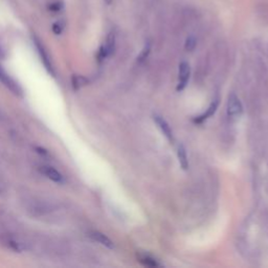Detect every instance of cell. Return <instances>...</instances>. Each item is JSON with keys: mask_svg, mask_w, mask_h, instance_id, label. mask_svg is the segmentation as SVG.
<instances>
[{"mask_svg": "<svg viewBox=\"0 0 268 268\" xmlns=\"http://www.w3.org/2000/svg\"><path fill=\"white\" fill-rule=\"evenodd\" d=\"M34 42H35V46H36V48L39 52V56H40V58H41V61L43 63V65L46 66V68L48 70V72L54 76V67H52V60H50V54L48 52V50H46V48H44L43 44L41 43V41L37 38L34 39Z\"/></svg>", "mask_w": 268, "mask_h": 268, "instance_id": "5b68a950", "label": "cell"}, {"mask_svg": "<svg viewBox=\"0 0 268 268\" xmlns=\"http://www.w3.org/2000/svg\"><path fill=\"white\" fill-rule=\"evenodd\" d=\"M2 244L4 245L8 250H10L15 252H22L26 250V246L24 242L13 236H10V234H4V236L2 237Z\"/></svg>", "mask_w": 268, "mask_h": 268, "instance_id": "277c9868", "label": "cell"}, {"mask_svg": "<svg viewBox=\"0 0 268 268\" xmlns=\"http://www.w3.org/2000/svg\"><path fill=\"white\" fill-rule=\"evenodd\" d=\"M89 236H90V238L92 240H94L96 242L100 243V244H102L104 245L105 248H110V250H112L114 248V242L111 241V239H109L106 234H104L103 232H98V230H92L89 232Z\"/></svg>", "mask_w": 268, "mask_h": 268, "instance_id": "30bf717a", "label": "cell"}, {"mask_svg": "<svg viewBox=\"0 0 268 268\" xmlns=\"http://www.w3.org/2000/svg\"><path fill=\"white\" fill-rule=\"evenodd\" d=\"M153 120L155 122V124L158 125V127L162 131V133L166 138V140H169V142H174L173 131H172L170 125L168 124V122L164 118H162V116H160L158 114H154L153 116Z\"/></svg>", "mask_w": 268, "mask_h": 268, "instance_id": "ba28073f", "label": "cell"}, {"mask_svg": "<svg viewBox=\"0 0 268 268\" xmlns=\"http://www.w3.org/2000/svg\"><path fill=\"white\" fill-rule=\"evenodd\" d=\"M104 2H105L106 4H112L114 0H104Z\"/></svg>", "mask_w": 268, "mask_h": 268, "instance_id": "ac0fdd59", "label": "cell"}, {"mask_svg": "<svg viewBox=\"0 0 268 268\" xmlns=\"http://www.w3.org/2000/svg\"><path fill=\"white\" fill-rule=\"evenodd\" d=\"M243 114V105L240 98L234 94H230L228 100V116L230 118H238Z\"/></svg>", "mask_w": 268, "mask_h": 268, "instance_id": "7a4b0ae2", "label": "cell"}, {"mask_svg": "<svg viewBox=\"0 0 268 268\" xmlns=\"http://www.w3.org/2000/svg\"><path fill=\"white\" fill-rule=\"evenodd\" d=\"M0 56H2H2H4V50H2V46H0Z\"/></svg>", "mask_w": 268, "mask_h": 268, "instance_id": "d6986e66", "label": "cell"}, {"mask_svg": "<svg viewBox=\"0 0 268 268\" xmlns=\"http://www.w3.org/2000/svg\"><path fill=\"white\" fill-rule=\"evenodd\" d=\"M150 52H151V44L147 43L146 46H144V48H142V50L140 52V54H138V63H142L144 60H146L148 58Z\"/></svg>", "mask_w": 268, "mask_h": 268, "instance_id": "9a60e30c", "label": "cell"}, {"mask_svg": "<svg viewBox=\"0 0 268 268\" xmlns=\"http://www.w3.org/2000/svg\"><path fill=\"white\" fill-rule=\"evenodd\" d=\"M0 81H2L10 92H13L15 94L21 96L22 94V89L20 86L10 78L8 72L2 68V66L0 65Z\"/></svg>", "mask_w": 268, "mask_h": 268, "instance_id": "8992f818", "label": "cell"}, {"mask_svg": "<svg viewBox=\"0 0 268 268\" xmlns=\"http://www.w3.org/2000/svg\"><path fill=\"white\" fill-rule=\"evenodd\" d=\"M64 30V22L61 21H57L56 24H54L52 26V32L56 34V35H60V34L63 32Z\"/></svg>", "mask_w": 268, "mask_h": 268, "instance_id": "e0dca14e", "label": "cell"}, {"mask_svg": "<svg viewBox=\"0 0 268 268\" xmlns=\"http://www.w3.org/2000/svg\"><path fill=\"white\" fill-rule=\"evenodd\" d=\"M138 260L144 266H147V267H160V264L158 261H156L154 258H152V256H149V254H140L138 256Z\"/></svg>", "mask_w": 268, "mask_h": 268, "instance_id": "4fadbf2b", "label": "cell"}, {"mask_svg": "<svg viewBox=\"0 0 268 268\" xmlns=\"http://www.w3.org/2000/svg\"><path fill=\"white\" fill-rule=\"evenodd\" d=\"M177 158H178V162H180V166L182 168V169L188 170V160L186 150L184 144H180V146H178V148H177Z\"/></svg>", "mask_w": 268, "mask_h": 268, "instance_id": "8fae6325", "label": "cell"}, {"mask_svg": "<svg viewBox=\"0 0 268 268\" xmlns=\"http://www.w3.org/2000/svg\"><path fill=\"white\" fill-rule=\"evenodd\" d=\"M89 83V80L86 76L81 74H74L72 76V85L74 90H79V89L83 88Z\"/></svg>", "mask_w": 268, "mask_h": 268, "instance_id": "7c38bea8", "label": "cell"}, {"mask_svg": "<svg viewBox=\"0 0 268 268\" xmlns=\"http://www.w3.org/2000/svg\"><path fill=\"white\" fill-rule=\"evenodd\" d=\"M218 106H219V98H215L213 102L210 104V106L208 107L204 114H200L194 118V122H196V124H202L204 120H206L208 118H210V116H213L215 114V112L218 109Z\"/></svg>", "mask_w": 268, "mask_h": 268, "instance_id": "9c48e42d", "label": "cell"}, {"mask_svg": "<svg viewBox=\"0 0 268 268\" xmlns=\"http://www.w3.org/2000/svg\"><path fill=\"white\" fill-rule=\"evenodd\" d=\"M39 171L56 184H63L65 182L64 176L57 169H54L50 166H42L39 168Z\"/></svg>", "mask_w": 268, "mask_h": 268, "instance_id": "52a82bcc", "label": "cell"}, {"mask_svg": "<svg viewBox=\"0 0 268 268\" xmlns=\"http://www.w3.org/2000/svg\"><path fill=\"white\" fill-rule=\"evenodd\" d=\"M116 50V35L114 32H109L104 44L100 48L98 58L100 61H103L104 59L110 57L111 54L114 52Z\"/></svg>", "mask_w": 268, "mask_h": 268, "instance_id": "6da1fadb", "label": "cell"}, {"mask_svg": "<svg viewBox=\"0 0 268 268\" xmlns=\"http://www.w3.org/2000/svg\"><path fill=\"white\" fill-rule=\"evenodd\" d=\"M190 76H191V68H190L188 63L182 62L180 64V68H178V83L176 87L177 92H182L186 87Z\"/></svg>", "mask_w": 268, "mask_h": 268, "instance_id": "3957f363", "label": "cell"}, {"mask_svg": "<svg viewBox=\"0 0 268 268\" xmlns=\"http://www.w3.org/2000/svg\"><path fill=\"white\" fill-rule=\"evenodd\" d=\"M64 2L62 0H50V2L48 4V8L50 12L54 13H58L63 8Z\"/></svg>", "mask_w": 268, "mask_h": 268, "instance_id": "5bb4252c", "label": "cell"}, {"mask_svg": "<svg viewBox=\"0 0 268 268\" xmlns=\"http://www.w3.org/2000/svg\"><path fill=\"white\" fill-rule=\"evenodd\" d=\"M196 46H197V40H196V38L194 36H190V37L186 38V43H184V48H186V50L192 52V50H195Z\"/></svg>", "mask_w": 268, "mask_h": 268, "instance_id": "2e32d148", "label": "cell"}]
</instances>
